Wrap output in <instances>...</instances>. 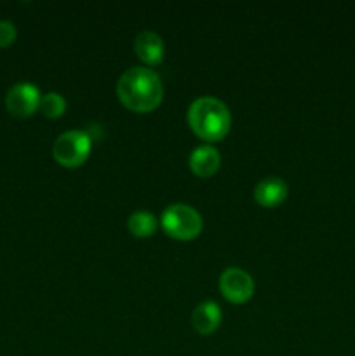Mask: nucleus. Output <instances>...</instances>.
I'll return each instance as SVG.
<instances>
[{
	"instance_id": "nucleus-1",
	"label": "nucleus",
	"mask_w": 355,
	"mask_h": 356,
	"mask_svg": "<svg viewBox=\"0 0 355 356\" xmlns=\"http://www.w3.org/2000/svg\"><path fill=\"white\" fill-rule=\"evenodd\" d=\"M117 94L129 110L150 111L162 101L164 87L153 70L132 66L118 79Z\"/></svg>"
},
{
	"instance_id": "nucleus-2",
	"label": "nucleus",
	"mask_w": 355,
	"mask_h": 356,
	"mask_svg": "<svg viewBox=\"0 0 355 356\" xmlns=\"http://www.w3.org/2000/svg\"><path fill=\"white\" fill-rule=\"evenodd\" d=\"M188 122L202 139L218 141L228 132L232 117L223 101L212 96L197 97L188 108Z\"/></svg>"
},
{
	"instance_id": "nucleus-3",
	"label": "nucleus",
	"mask_w": 355,
	"mask_h": 356,
	"mask_svg": "<svg viewBox=\"0 0 355 356\" xmlns=\"http://www.w3.org/2000/svg\"><path fill=\"white\" fill-rule=\"evenodd\" d=\"M162 226L171 236L180 240H190L200 233L202 218L194 207L184 204H173L164 211Z\"/></svg>"
},
{
	"instance_id": "nucleus-4",
	"label": "nucleus",
	"mask_w": 355,
	"mask_h": 356,
	"mask_svg": "<svg viewBox=\"0 0 355 356\" xmlns=\"http://www.w3.org/2000/svg\"><path fill=\"white\" fill-rule=\"evenodd\" d=\"M90 149V138L84 131H66L52 146V155L59 163L75 167L87 159Z\"/></svg>"
},
{
	"instance_id": "nucleus-5",
	"label": "nucleus",
	"mask_w": 355,
	"mask_h": 356,
	"mask_svg": "<svg viewBox=\"0 0 355 356\" xmlns=\"http://www.w3.org/2000/svg\"><path fill=\"white\" fill-rule=\"evenodd\" d=\"M40 103V92L30 82H19L9 89L6 96V106L14 117H28L37 110Z\"/></svg>"
},
{
	"instance_id": "nucleus-6",
	"label": "nucleus",
	"mask_w": 355,
	"mask_h": 356,
	"mask_svg": "<svg viewBox=\"0 0 355 356\" xmlns=\"http://www.w3.org/2000/svg\"><path fill=\"white\" fill-rule=\"evenodd\" d=\"M219 289L223 296L233 302H244L253 296L254 282L247 271L240 268H228L219 278Z\"/></svg>"
},
{
	"instance_id": "nucleus-7",
	"label": "nucleus",
	"mask_w": 355,
	"mask_h": 356,
	"mask_svg": "<svg viewBox=\"0 0 355 356\" xmlns=\"http://www.w3.org/2000/svg\"><path fill=\"white\" fill-rule=\"evenodd\" d=\"M134 51L139 58L148 65L160 63L164 58V42L155 31L143 30L138 37L134 38Z\"/></svg>"
},
{
	"instance_id": "nucleus-8",
	"label": "nucleus",
	"mask_w": 355,
	"mask_h": 356,
	"mask_svg": "<svg viewBox=\"0 0 355 356\" xmlns=\"http://www.w3.org/2000/svg\"><path fill=\"white\" fill-rule=\"evenodd\" d=\"M219 162H221V156H219L218 149L209 145L198 146L190 155V169L197 176H211L212 172L218 170Z\"/></svg>"
},
{
	"instance_id": "nucleus-9",
	"label": "nucleus",
	"mask_w": 355,
	"mask_h": 356,
	"mask_svg": "<svg viewBox=\"0 0 355 356\" xmlns=\"http://www.w3.org/2000/svg\"><path fill=\"white\" fill-rule=\"evenodd\" d=\"M221 322V309L214 301H204L195 306L191 323L200 334H211Z\"/></svg>"
},
{
	"instance_id": "nucleus-10",
	"label": "nucleus",
	"mask_w": 355,
	"mask_h": 356,
	"mask_svg": "<svg viewBox=\"0 0 355 356\" xmlns=\"http://www.w3.org/2000/svg\"><path fill=\"white\" fill-rule=\"evenodd\" d=\"M285 195H287V184L281 177H267V179L260 181L254 188V197L265 207L281 204Z\"/></svg>"
},
{
	"instance_id": "nucleus-11",
	"label": "nucleus",
	"mask_w": 355,
	"mask_h": 356,
	"mask_svg": "<svg viewBox=\"0 0 355 356\" xmlns=\"http://www.w3.org/2000/svg\"><path fill=\"white\" fill-rule=\"evenodd\" d=\"M127 226H129V229H131L132 235L148 236L155 232L157 219H155V216L150 214V212H146V211H136L129 216Z\"/></svg>"
},
{
	"instance_id": "nucleus-12",
	"label": "nucleus",
	"mask_w": 355,
	"mask_h": 356,
	"mask_svg": "<svg viewBox=\"0 0 355 356\" xmlns=\"http://www.w3.org/2000/svg\"><path fill=\"white\" fill-rule=\"evenodd\" d=\"M38 106H40L42 113L45 115V117H59V115L65 111V97L61 96V94L58 92H47L45 96L40 97V103H38Z\"/></svg>"
},
{
	"instance_id": "nucleus-13",
	"label": "nucleus",
	"mask_w": 355,
	"mask_h": 356,
	"mask_svg": "<svg viewBox=\"0 0 355 356\" xmlns=\"http://www.w3.org/2000/svg\"><path fill=\"white\" fill-rule=\"evenodd\" d=\"M16 38V26L10 21H0V47H7Z\"/></svg>"
}]
</instances>
